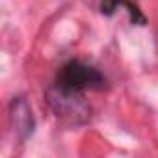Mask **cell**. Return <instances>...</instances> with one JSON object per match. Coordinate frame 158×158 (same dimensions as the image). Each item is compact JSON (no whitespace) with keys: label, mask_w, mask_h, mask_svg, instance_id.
I'll use <instances>...</instances> for the list:
<instances>
[{"label":"cell","mask_w":158,"mask_h":158,"mask_svg":"<svg viewBox=\"0 0 158 158\" xmlns=\"http://www.w3.org/2000/svg\"><path fill=\"white\" fill-rule=\"evenodd\" d=\"M45 101L56 117L73 125H82L91 115V108L84 97V91L69 89L56 82L45 91Z\"/></svg>","instance_id":"6da1fadb"},{"label":"cell","mask_w":158,"mask_h":158,"mask_svg":"<svg viewBox=\"0 0 158 158\" xmlns=\"http://www.w3.org/2000/svg\"><path fill=\"white\" fill-rule=\"evenodd\" d=\"M10 121H11L13 132H15V136L21 143H24L26 139L32 138V134L35 132V115H34V110H32L26 97L19 95V97L11 99V102H10Z\"/></svg>","instance_id":"3957f363"},{"label":"cell","mask_w":158,"mask_h":158,"mask_svg":"<svg viewBox=\"0 0 158 158\" xmlns=\"http://www.w3.org/2000/svg\"><path fill=\"white\" fill-rule=\"evenodd\" d=\"M56 84L69 88V89H76V91L102 89L106 84V78L99 69H95L88 63H82L78 60H73L60 69Z\"/></svg>","instance_id":"7a4b0ae2"},{"label":"cell","mask_w":158,"mask_h":158,"mask_svg":"<svg viewBox=\"0 0 158 158\" xmlns=\"http://www.w3.org/2000/svg\"><path fill=\"white\" fill-rule=\"evenodd\" d=\"M119 6H123V8H127L128 11H130V17H132V23H145V17L139 13V10L132 4V0H101V11L104 13V15H112Z\"/></svg>","instance_id":"277c9868"}]
</instances>
